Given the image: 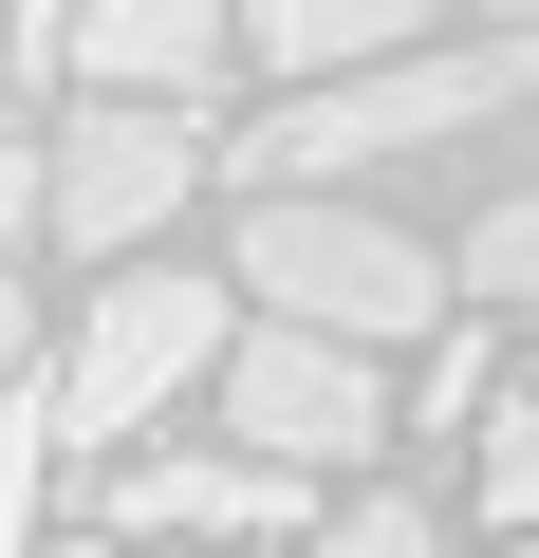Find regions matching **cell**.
Returning <instances> with one entry per match:
<instances>
[{
    "label": "cell",
    "instance_id": "1",
    "mask_svg": "<svg viewBox=\"0 0 539 558\" xmlns=\"http://www.w3.org/2000/svg\"><path fill=\"white\" fill-rule=\"evenodd\" d=\"M520 94H539V38H446V57H409V75H354V94H280L260 131H223V186H242V205H354V168H409V149H483Z\"/></svg>",
    "mask_w": 539,
    "mask_h": 558
},
{
    "label": "cell",
    "instance_id": "2",
    "mask_svg": "<svg viewBox=\"0 0 539 558\" xmlns=\"http://www.w3.org/2000/svg\"><path fill=\"white\" fill-rule=\"evenodd\" d=\"M223 299H242V279H186V260L94 279V299H75V354H57V428L149 465V428H168L186 391H223V354H242V317H223Z\"/></svg>",
    "mask_w": 539,
    "mask_h": 558
},
{
    "label": "cell",
    "instance_id": "3",
    "mask_svg": "<svg viewBox=\"0 0 539 558\" xmlns=\"http://www.w3.org/2000/svg\"><path fill=\"white\" fill-rule=\"evenodd\" d=\"M242 299L280 317V336H335V354H391V336H446L465 279L372 223V205H242Z\"/></svg>",
    "mask_w": 539,
    "mask_h": 558
},
{
    "label": "cell",
    "instance_id": "4",
    "mask_svg": "<svg viewBox=\"0 0 539 558\" xmlns=\"http://www.w3.org/2000/svg\"><path fill=\"white\" fill-rule=\"evenodd\" d=\"M186 186H223V131H205V112H57V242H75L94 279L168 260Z\"/></svg>",
    "mask_w": 539,
    "mask_h": 558
},
{
    "label": "cell",
    "instance_id": "5",
    "mask_svg": "<svg viewBox=\"0 0 539 558\" xmlns=\"http://www.w3.org/2000/svg\"><path fill=\"white\" fill-rule=\"evenodd\" d=\"M223 447L317 484V465L391 447V373H372V354H335V336H280V317H260V336L223 354Z\"/></svg>",
    "mask_w": 539,
    "mask_h": 558
},
{
    "label": "cell",
    "instance_id": "6",
    "mask_svg": "<svg viewBox=\"0 0 539 558\" xmlns=\"http://www.w3.org/2000/svg\"><path fill=\"white\" fill-rule=\"evenodd\" d=\"M223 57H242L223 0H94V20H75L94 112H205V94H223Z\"/></svg>",
    "mask_w": 539,
    "mask_h": 558
},
{
    "label": "cell",
    "instance_id": "7",
    "mask_svg": "<svg viewBox=\"0 0 539 558\" xmlns=\"http://www.w3.org/2000/svg\"><path fill=\"white\" fill-rule=\"evenodd\" d=\"M298 465H242V447H149L112 465V539H280Z\"/></svg>",
    "mask_w": 539,
    "mask_h": 558
},
{
    "label": "cell",
    "instance_id": "8",
    "mask_svg": "<svg viewBox=\"0 0 539 558\" xmlns=\"http://www.w3.org/2000/svg\"><path fill=\"white\" fill-rule=\"evenodd\" d=\"M242 57L280 75V94H354V75H409V57H446V38H428V0H260Z\"/></svg>",
    "mask_w": 539,
    "mask_h": 558
},
{
    "label": "cell",
    "instance_id": "9",
    "mask_svg": "<svg viewBox=\"0 0 539 558\" xmlns=\"http://www.w3.org/2000/svg\"><path fill=\"white\" fill-rule=\"evenodd\" d=\"M75 428H57V373H20L0 391V558H57V521H38V465H57Z\"/></svg>",
    "mask_w": 539,
    "mask_h": 558
},
{
    "label": "cell",
    "instance_id": "10",
    "mask_svg": "<svg viewBox=\"0 0 539 558\" xmlns=\"http://www.w3.org/2000/svg\"><path fill=\"white\" fill-rule=\"evenodd\" d=\"M446 279H465L483 317H539V186H502V205H483V223L446 242Z\"/></svg>",
    "mask_w": 539,
    "mask_h": 558
},
{
    "label": "cell",
    "instance_id": "11",
    "mask_svg": "<svg viewBox=\"0 0 539 558\" xmlns=\"http://www.w3.org/2000/svg\"><path fill=\"white\" fill-rule=\"evenodd\" d=\"M298 558H446V521H428L409 484H354V502H335V521H317Z\"/></svg>",
    "mask_w": 539,
    "mask_h": 558
},
{
    "label": "cell",
    "instance_id": "12",
    "mask_svg": "<svg viewBox=\"0 0 539 558\" xmlns=\"http://www.w3.org/2000/svg\"><path fill=\"white\" fill-rule=\"evenodd\" d=\"M502 410H520V391L483 373V336H446V354L409 373V428H428V447H446V428H502Z\"/></svg>",
    "mask_w": 539,
    "mask_h": 558
},
{
    "label": "cell",
    "instance_id": "13",
    "mask_svg": "<svg viewBox=\"0 0 539 558\" xmlns=\"http://www.w3.org/2000/svg\"><path fill=\"white\" fill-rule=\"evenodd\" d=\"M20 242H57V131L0 112V260H20Z\"/></svg>",
    "mask_w": 539,
    "mask_h": 558
},
{
    "label": "cell",
    "instance_id": "14",
    "mask_svg": "<svg viewBox=\"0 0 539 558\" xmlns=\"http://www.w3.org/2000/svg\"><path fill=\"white\" fill-rule=\"evenodd\" d=\"M465 484H483V521H520V539H539V391L483 428V465H465Z\"/></svg>",
    "mask_w": 539,
    "mask_h": 558
},
{
    "label": "cell",
    "instance_id": "15",
    "mask_svg": "<svg viewBox=\"0 0 539 558\" xmlns=\"http://www.w3.org/2000/svg\"><path fill=\"white\" fill-rule=\"evenodd\" d=\"M20 354H38V299H20V260H0V391H20Z\"/></svg>",
    "mask_w": 539,
    "mask_h": 558
},
{
    "label": "cell",
    "instance_id": "16",
    "mask_svg": "<svg viewBox=\"0 0 539 558\" xmlns=\"http://www.w3.org/2000/svg\"><path fill=\"white\" fill-rule=\"evenodd\" d=\"M57 558H112V521H75V539H57Z\"/></svg>",
    "mask_w": 539,
    "mask_h": 558
},
{
    "label": "cell",
    "instance_id": "17",
    "mask_svg": "<svg viewBox=\"0 0 539 558\" xmlns=\"http://www.w3.org/2000/svg\"><path fill=\"white\" fill-rule=\"evenodd\" d=\"M520 558H539V539H520Z\"/></svg>",
    "mask_w": 539,
    "mask_h": 558
}]
</instances>
